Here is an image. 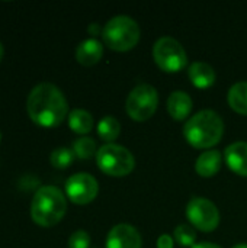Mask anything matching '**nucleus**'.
<instances>
[{
  "label": "nucleus",
  "mask_w": 247,
  "mask_h": 248,
  "mask_svg": "<svg viewBox=\"0 0 247 248\" xmlns=\"http://www.w3.org/2000/svg\"><path fill=\"white\" fill-rule=\"evenodd\" d=\"M153 58L166 73H178L188 64L185 48L172 36H162L156 41L153 46Z\"/></svg>",
  "instance_id": "0eeeda50"
},
{
  "label": "nucleus",
  "mask_w": 247,
  "mask_h": 248,
  "mask_svg": "<svg viewBox=\"0 0 247 248\" xmlns=\"http://www.w3.org/2000/svg\"><path fill=\"white\" fill-rule=\"evenodd\" d=\"M175 238L182 247H194L197 241V232L191 225L181 224L175 228Z\"/></svg>",
  "instance_id": "412c9836"
},
{
  "label": "nucleus",
  "mask_w": 247,
  "mask_h": 248,
  "mask_svg": "<svg viewBox=\"0 0 247 248\" xmlns=\"http://www.w3.org/2000/svg\"><path fill=\"white\" fill-rule=\"evenodd\" d=\"M140 26L138 23L125 15L115 16L106 22L102 29V38L105 44L114 51H128L134 48L140 41Z\"/></svg>",
  "instance_id": "20e7f679"
},
{
  "label": "nucleus",
  "mask_w": 247,
  "mask_h": 248,
  "mask_svg": "<svg viewBox=\"0 0 247 248\" xmlns=\"http://www.w3.org/2000/svg\"><path fill=\"white\" fill-rule=\"evenodd\" d=\"M233 248H247V244L245 243H240V244H237V246H234Z\"/></svg>",
  "instance_id": "a878e982"
},
{
  "label": "nucleus",
  "mask_w": 247,
  "mask_h": 248,
  "mask_svg": "<svg viewBox=\"0 0 247 248\" xmlns=\"http://www.w3.org/2000/svg\"><path fill=\"white\" fill-rule=\"evenodd\" d=\"M157 105H159L157 90L151 84L143 83L135 86L130 92L125 102V110L131 119L143 122L150 119L156 113Z\"/></svg>",
  "instance_id": "423d86ee"
},
{
  "label": "nucleus",
  "mask_w": 247,
  "mask_h": 248,
  "mask_svg": "<svg viewBox=\"0 0 247 248\" xmlns=\"http://www.w3.org/2000/svg\"><path fill=\"white\" fill-rule=\"evenodd\" d=\"M73 160H74L73 150L66 148V147L55 148L49 155V161L55 169H67L68 166H71Z\"/></svg>",
  "instance_id": "aec40b11"
},
{
  "label": "nucleus",
  "mask_w": 247,
  "mask_h": 248,
  "mask_svg": "<svg viewBox=\"0 0 247 248\" xmlns=\"http://www.w3.org/2000/svg\"><path fill=\"white\" fill-rule=\"evenodd\" d=\"M102 55H103V45L95 38L83 41L76 49V60L84 67L95 65L96 62H99Z\"/></svg>",
  "instance_id": "f8f14e48"
},
{
  "label": "nucleus",
  "mask_w": 247,
  "mask_h": 248,
  "mask_svg": "<svg viewBox=\"0 0 247 248\" xmlns=\"http://www.w3.org/2000/svg\"><path fill=\"white\" fill-rule=\"evenodd\" d=\"M89 32H90V33H93V32H95V33H99V32H100V28H99L96 23H92V25L89 26Z\"/></svg>",
  "instance_id": "393cba45"
},
{
  "label": "nucleus",
  "mask_w": 247,
  "mask_h": 248,
  "mask_svg": "<svg viewBox=\"0 0 247 248\" xmlns=\"http://www.w3.org/2000/svg\"><path fill=\"white\" fill-rule=\"evenodd\" d=\"M89 246H90V235L83 230H79L74 234H71L68 240V248H89Z\"/></svg>",
  "instance_id": "4be33fe9"
},
{
  "label": "nucleus",
  "mask_w": 247,
  "mask_h": 248,
  "mask_svg": "<svg viewBox=\"0 0 247 248\" xmlns=\"http://www.w3.org/2000/svg\"><path fill=\"white\" fill-rule=\"evenodd\" d=\"M223 163V155L218 150H210L202 153L195 164V170L201 177H213L215 176Z\"/></svg>",
  "instance_id": "2eb2a0df"
},
{
  "label": "nucleus",
  "mask_w": 247,
  "mask_h": 248,
  "mask_svg": "<svg viewBox=\"0 0 247 248\" xmlns=\"http://www.w3.org/2000/svg\"><path fill=\"white\" fill-rule=\"evenodd\" d=\"M119 132H121V125H119L118 119L114 116H103L98 124V135L103 141L111 142V141L116 140Z\"/></svg>",
  "instance_id": "a211bd4d"
},
{
  "label": "nucleus",
  "mask_w": 247,
  "mask_h": 248,
  "mask_svg": "<svg viewBox=\"0 0 247 248\" xmlns=\"http://www.w3.org/2000/svg\"><path fill=\"white\" fill-rule=\"evenodd\" d=\"M1 58H3V45L0 42V61H1Z\"/></svg>",
  "instance_id": "bb28decb"
},
{
  "label": "nucleus",
  "mask_w": 247,
  "mask_h": 248,
  "mask_svg": "<svg viewBox=\"0 0 247 248\" xmlns=\"http://www.w3.org/2000/svg\"><path fill=\"white\" fill-rule=\"evenodd\" d=\"M0 140H1V135H0Z\"/></svg>",
  "instance_id": "cd10ccee"
},
{
  "label": "nucleus",
  "mask_w": 247,
  "mask_h": 248,
  "mask_svg": "<svg viewBox=\"0 0 247 248\" xmlns=\"http://www.w3.org/2000/svg\"><path fill=\"white\" fill-rule=\"evenodd\" d=\"M186 218L202 232H211L220 224V212L217 206L211 201L199 196H195L188 202Z\"/></svg>",
  "instance_id": "6e6552de"
},
{
  "label": "nucleus",
  "mask_w": 247,
  "mask_h": 248,
  "mask_svg": "<svg viewBox=\"0 0 247 248\" xmlns=\"http://www.w3.org/2000/svg\"><path fill=\"white\" fill-rule=\"evenodd\" d=\"M67 212V201L63 192L54 186L39 187L31 203L32 221L39 227H54L57 225Z\"/></svg>",
  "instance_id": "7ed1b4c3"
},
{
  "label": "nucleus",
  "mask_w": 247,
  "mask_h": 248,
  "mask_svg": "<svg viewBox=\"0 0 247 248\" xmlns=\"http://www.w3.org/2000/svg\"><path fill=\"white\" fill-rule=\"evenodd\" d=\"M73 153H74V155H77L82 160L92 158L93 155L98 154L95 140L89 138V137H82V138L76 140L73 144Z\"/></svg>",
  "instance_id": "6ab92c4d"
},
{
  "label": "nucleus",
  "mask_w": 247,
  "mask_h": 248,
  "mask_svg": "<svg viewBox=\"0 0 247 248\" xmlns=\"http://www.w3.org/2000/svg\"><path fill=\"white\" fill-rule=\"evenodd\" d=\"M167 110L175 121H183L192 110L191 96L182 90H176L170 93L167 99Z\"/></svg>",
  "instance_id": "4468645a"
},
{
  "label": "nucleus",
  "mask_w": 247,
  "mask_h": 248,
  "mask_svg": "<svg viewBox=\"0 0 247 248\" xmlns=\"http://www.w3.org/2000/svg\"><path fill=\"white\" fill-rule=\"evenodd\" d=\"M68 126L76 134H89L93 128V116L84 109H74L68 113Z\"/></svg>",
  "instance_id": "f3484780"
},
{
  "label": "nucleus",
  "mask_w": 247,
  "mask_h": 248,
  "mask_svg": "<svg viewBox=\"0 0 247 248\" xmlns=\"http://www.w3.org/2000/svg\"><path fill=\"white\" fill-rule=\"evenodd\" d=\"M224 160L231 171L247 177V142L239 141L230 144L224 151Z\"/></svg>",
  "instance_id": "9b49d317"
},
{
  "label": "nucleus",
  "mask_w": 247,
  "mask_h": 248,
  "mask_svg": "<svg viewBox=\"0 0 247 248\" xmlns=\"http://www.w3.org/2000/svg\"><path fill=\"white\" fill-rule=\"evenodd\" d=\"M99 192L98 180L89 173H77L68 177L66 183L67 198L76 205L90 203Z\"/></svg>",
  "instance_id": "1a4fd4ad"
},
{
  "label": "nucleus",
  "mask_w": 247,
  "mask_h": 248,
  "mask_svg": "<svg viewBox=\"0 0 247 248\" xmlns=\"http://www.w3.org/2000/svg\"><path fill=\"white\" fill-rule=\"evenodd\" d=\"M191 248H221L220 246H217V244H214V243H207V241H204V243H199V244H195L194 247Z\"/></svg>",
  "instance_id": "b1692460"
},
{
  "label": "nucleus",
  "mask_w": 247,
  "mask_h": 248,
  "mask_svg": "<svg viewBox=\"0 0 247 248\" xmlns=\"http://www.w3.org/2000/svg\"><path fill=\"white\" fill-rule=\"evenodd\" d=\"M227 100L234 112L247 115V81H239L233 84L229 90Z\"/></svg>",
  "instance_id": "dca6fc26"
},
{
  "label": "nucleus",
  "mask_w": 247,
  "mask_h": 248,
  "mask_svg": "<svg viewBox=\"0 0 247 248\" xmlns=\"http://www.w3.org/2000/svg\"><path fill=\"white\" fill-rule=\"evenodd\" d=\"M188 76L189 80L192 81V84L198 89H208L215 83V71L214 68L207 64V62H192L188 68Z\"/></svg>",
  "instance_id": "ddd939ff"
},
{
  "label": "nucleus",
  "mask_w": 247,
  "mask_h": 248,
  "mask_svg": "<svg viewBox=\"0 0 247 248\" xmlns=\"http://www.w3.org/2000/svg\"><path fill=\"white\" fill-rule=\"evenodd\" d=\"M224 134L221 116L210 109L201 110L191 116L183 128L186 141L195 148H211L220 142Z\"/></svg>",
  "instance_id": "f03ea898"
},
{
  "label": "nucleus",
  "mask_w": 247,
  "mask_h": 248,
  "mask_svg": "<svg viewBox=\"0 0 247 248\" xmlns=\"http://www.w3.org/2000/svg\"><path fill=\"white\" fill-rule=\"evenodd\" d=\"M96 163L105 174L112 177H124L135 167V160L131 151L118 144H106L100 147L96 154Z\"/></svg>",
  "instance_id": "39448f33"
},
{
  "label": "nucleus",
  "mask_w": 247,
  "mask_h": 248,
  "mask_svg": "<svg viewBox=\"0 0 247 248\" xmlns=\"http://www.w3.org/2000/svg\"><path fill=\"white\" fill-rule=\"evenodd\" d=\"M173 238L167 234H163L157 240V248H173Z\"/></svg>",
  "instance_id": "5701e85b"
},
{
  "label": "nucleus",
  "mask_w": 247,
  "mask_h": 248,
  "mask_svg": "<svg viewBox=\"0 0 247 248\" xmlns=\"http://www.w3.org/2000/svg\"><path fill=\"white\" fill-rule=\"evenodd\" d=\"M26 110L38 126L55 128L68 115V105L57 86L41 83L31 90L26 100Z\"/></svg>",
  "instance_id": "f257e3e1"
},
{
  "label": "nucleus",
  "mask_w": 247,
  "mask_h": 248,
  "mask_svg": "<svg viewBox=\"0 0 247 248\" xmlns=\"http://www.w3.org/2000/svg\"><path fill=\"white\" fill-rule=\"evenodd\" d=\"M141 246L140 232L128 224L115 225L106 237V248H141Z\"/></svg>",
  "instance_id": "9d476101"
}]
</instances>
